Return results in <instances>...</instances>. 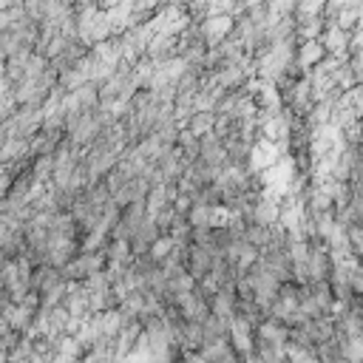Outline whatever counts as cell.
Listing matches in <instances>:
<instances>
[{"label":"cell","instance_id":"obj_1","mask_svg":"<svg viewBox=\"0 0 363 363\" xmlns=\"http://www.w3.org/2000/svg\"><path fill=\"white\" fill-rule=\"evenodd\" d=\"M303 267H306L309 281H329L332 267H335V258H332V252H329L323 244H320V247H306V261H303Z\"/></svg>","mask_w":363,"mask_h":363},{"label":"cell","instance_id":"obj_2","mask_svg":"<svg viewBox=\"0 0 363 363\" xmlns=\"http://www.w3.org/2000/svg\"><path fill=\"white\" fill-rule=\"evenodd\" d=\"M199 162L207 164V167H213V170H224L227 167V162H224V145H221L218 136L207 133V136L199 139Z\"/></svg>","mask_w":363,"mask_h":363},{"label":"cell","instance_id":"obj_3","mask_svg":"<svg viewBox=\"0 0 363 363\" xmlns=\"http://www.w3.org/2000/svg\"><path fill=\"white\" fill-rule=\"evenodd\" d=\"M210 267H213V255L204 250V247H187V252H184V272L193 278V281H201V278H207V272H210Z\"/></svg>","mask_w":363,"mask_h":363},{"label":"cell","instance_id":"obj_4","mask_svg":"<svg viewBox=\"0 0 363 363\" xmlns=\"http://www.w3.org/2000/svg\"><path fill=\"white\" fill-rule=\"evenodd\" d=\"M179 318L184 320V323H204V318L210 315V309H207V301L204 298H199L196 292H187V295H182V301H179Z\"/></svg>","mask_w":363,"mask_h":363},{"label":"cell","instance_id":"obj_5","mask_svg":"<svg viewBox=\"0 0 363 363\" xmlns=\"http://www.w3.org/2000/svg\"><path fill=\"white\" fill-rule=\"evenodd\" d=\"M235 306H238V298H235V292H233V289H216V295L207 301L210 315L224 318V320H230V318L235 315Z\"/></svg>","mask_w":363,"mask_h":363},{"label":"cell","instance_id":"obj_6","mask_svg":"<svg viewBox=\"0 0 363 363\" xmlns=\"http://www.w3.org/2000/svg\"><path fill=\"white\" fill-rule=\"evenodd\" d=\"M227 332H230V320H224V318L207 315L204 323H201V340H204V346L218 343V340H227ZM204 346H201V349H204Z\"/></svg>","mask_w":363,"mask_h":363},{"label":"cell","instance_id":"obj_7","mask_svg":"<svg viewBox=\"0 0 363 363\" xmlns=\"http://www.w3.org/2000/svg\"><path fill=\"white\" fill-rule=\"evenodd\" d=\"M255 337L284 346V343L289 340V329H286V326H281V323H275V320H269V318H264V320L255 326Z\"/></svg>","mask_w":363,"mask_h":363},{"label":"cell","instance_id":"obj_8","mask_svg":"<svg viewBox=\"0 0 363 363\" xmlns=\"http://www.w3.org/2000/svg\"><path fill=\"white\" fill-rule=\"evenodd\" d=\"M213 122H216V113H210V111H196V113L184 122V130H190L196 139H201V136L213 133Z\"/></svg>","mask_w":363,"mask_h":363},{"label":"cell","instance_id":"obj_9","mask_svg":"<svg viewBox=\"0 0 363 363\" xmlns=\"http://www.w3.org/2000/svg\"><path fill=\"white\" fill-rule=\"evenodd\" d=\"M9 306V298H6V292H3V286H0V312Z\"/></svg>","mask_w":363,"mask_h":363},{"label":"cell","instance_id":"obj_10","mask_svg":"<svg viewBox=\"0 0 363 363\" xmlns=\"http://www.w3.org/2000/svg\"><path fill=\"white\" fill-rule=\"evenodd\" d=\"M77 363H79V360H77Z\"/></svg>","mask_w":363,"mask_h":363}]
</instances>
